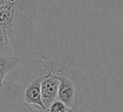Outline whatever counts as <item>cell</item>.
Returning <instances> with one entry per match:
<instances>
[{
	"instance_id": "cell-1",
	"label": "cell",
	"mask_w": 123,
	"mask_h": 112,
	"mask_svg": "<svg viewBox=\"0 0 123 112\" xmlns=\"http://www.w3.org/2000/svg\"><path fill=\"white\" fill-rule=\"evenodd\" d=\"M34 19L15 2L9 1L0 8V26L17 55L33 40Z\"/></svg>"
},
{
	"instance_id": "cell-2",
	"label": "cell",
	"mask_w": 123,
	"mask_h": 112,
	"mask_svg": "<svg viewBox=\"0 0 123 112\" xmlns=\"http://www.w3.org/2000/svg\"><path fill=\"white\" fill-rule=\"evenodd\" d=\"M45 64L60 80L58 99L69 108L78 111L88 91L85 77L74 69L53 61H46Z\"/></svg>"
},
{
	"instance_id": "cell-3",
	"label": "cell",
	"mask_w": 123,
	"mask_h": 112,
	"mask_svg": "<svg viewBox=\"0 0 123 112\" xmlns=\"http://www.w3.org/2000/svg\"><path fill=\"white\" fill-rule=\"evenodd\" d=\"M44 74L41 79L40 90H41V99L44 104L45 109H47L50 104L58 99V91L60 80L56 77V75L52 72L50 68H48L44 62Z\"/></svg>"
},
{
	"instance_id": "cell-4",
	"label": "cell",
	"mask_w": 123,
	"mask_h": 112,
	"mask_svg": "<svg viewBox=\"0 0 123 112\" xmlns=\"http://www.w3.org/2000/svg\"><path fill=\"white\" fill-rule=\"evenodd\" d=\"M44 63L42 65L41 70L39 71L38 75L29 83L27 84L25 91H24V105H31V106H36L41 110H46L44 107V104L42 102L41 99V90H40V84H41V79L44 74Z\"/></svg>"
},
{
	"instance_id": "cell-5",
	"label": "cell",
	"mask_w": 123,
	"mask_h": 112,
	"mask_svg": "<svg viewBox=\"0 0 123 112\" xmlns=\"http://www.w3.org/2000/svg\"><path fill=\"white\" fill-rule=\"evenodd\" d=\"M19 60L20 56L18 55H0V68L9 73L16 66Z\"/></svg>"
},
{
	"instance_id": "cell-6",
	"label": "cell",
	"mask_w": 123,
	"mask_h": 112,
	"mask_svg": "<svg viewBox=\"0 0 123 112\" xmlns=\"http://www.w3.org/2000/svg\"><path fill=\"white\" fill-rule=\"evenodd\" d=\"M0 55H17L13 52L9 37L1 26H0Z\"/></svg>"
},
{
	"instance_id": "cell-7",
	"label": "cell",
	"mask_w": 123,
	"mask_h": 112,
	"mask_svg": "<svg viewBox=\"0 0 123 112\" xmlns=\"http://www.w3.org/2000/svg\"><path fill=\"white\" fill-rule=\"evenodd\" d=\"M7 72L6 71H4L3 69H1L0 68V89L4 86V84H5V78H6V76H7Z\"/></svg>"
},
{
	"instance_id": "cell-8",
	"label": "cell",
	"mask_w": 123,
	"mask_h": 112,
	"mask_svg": "<svg viewBox=\"0 0 123 112\" xmlns=\"http://www.w3.org/2000/svg\"><path fill=\"white\" fill-rule=\"evenodd\" d=\"M9 2V0H0V8L1 7H3L6 3H8Z\"/></svg>"
}]
</instances>
